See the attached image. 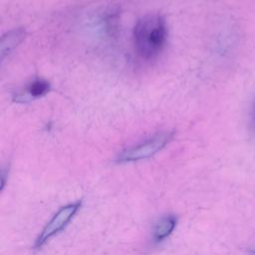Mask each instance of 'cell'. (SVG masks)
Returning <instances> with one entry per match:
<instances>
[{
	"label": "cell",
	"instance_id": "obj_6",
	"mask_svg": "<svg viewBox=\"0 0 255 255\" xmlns=\"http://www.w3.org/2000/svg\"><path fill=\"white\" fill-rule=\"evenodd\" d=\"M176 225V218L169 214L159 219L153 228V239L155 242H160L168 237Z\"/></svg>",
	"mask_w": 255,
	"mask_h": 255
},
{
	"label": "cell",
	"instance_id": "obj_3",
	"mask_svg": "<svg viewBox=\"0 0 255 255\" xmlns=\"http://www.w3.org/2000/svg\"><path fill=\"white\" fill-rule=\"evenodd\" d=\"M81 207V201L70 203L63 206L59 211L52 217V219L45 225L40 235L36 239L35 247H42L51 237L58 234L63 228H65L71 219L75 216Z\"/></svg>",
	"mask_w": 255,
	"mask_h": 255
},
{
	"label": "cell",
	"instance_id": "obj_5",
	"mask_svg": "<svg viewBox=\"0 0 255 255\" xmlns=\"http://www.w3.org/2000/svg\"><path fill=\"white\" fill-rule=\"evenodd\" d=\"M51 89L50 83L44 79H35L26 88V91L16 96V101L26 102L27 100L39 99L46 96Z\"/></svg>",
	"mask_w": 255,
	"mask_h": 255
},
{
	"label": "cell",
	"instance_id": "obj_2",
	"mask_svg": "<svg viewBox=\"0 0 255 255\" xmlns=\"http://www.w3.org/2000/svg\"><path fill=\"white\" fill-rule=\"evenodd\" d=\"M173 137V132L162 131L145 139L144 141L130 146L122 151L118 157V162H130L148 158L161 150Z\"/></svg>",
	"mask_w": 255,
	"mask_h": 255
},
{
	"label": "cell",
	"instance_id": "obj_1",
	"mask_svg": "<svg viewBox=\"0 0 255 255\" xmlns=\"http://www.w3.org/2000/svg\"><path fill=\"white\" fill-rule=\"evenodd\" d=\"M166 40L167 25L159 14H147L138 19L133 27V48L136 55L144 61L156 58L164 49Z\"/></svg>",
	"mask_w": 255,
	"mask_h": 255
},
{
	"label": "cell",
	"instance_id": "obj_4",
	"mask_svg": "<svg viewBox=\"0 0 255 255\" xmlns=\"http://www.w3.org/2000/svg\"><path fill=\"white\" fill-rule=\"evenodd\" d=\"M26 31L23 28H15L5 33L0 42V57L4 61L5 57L10 55L25 39Z\"/></svg>",
	"mask_w": 255,
	"mask_h": 255
}]
</instances>
